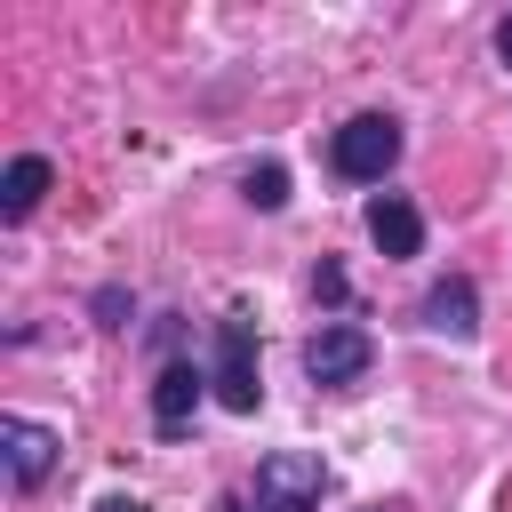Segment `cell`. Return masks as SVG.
Segmentation results:
<instances>
[{"label": "cell", "instance_id": "cell-1", "mask_svg": "<svg viewBox=\"0 0 512 512\" xmlns=\"http://www.w3.org/2000/svg\"><path fill=\"white\" fill-rule=\"evenodd\" d=\"M392 160H400V120H392V112H352V120L328 136V168H336L344 184H384Z\"/></svg>", "mask_w": 512, "mask_h": 512}, {"label": "cell", "instance_id": "cell-2", "mask_svg": "<svg viewBox=\"0 0 512 512\" xmlns=\"http://www.w3.org/2000/svg\"><path fill=\"white\" fill-rule=\"evenodd\" d=\"M320 496H328V464L304 456V448L264 456L256 480H248V504H256V512H320Z\"/></svg>", "mask_w": 512, "mask_h": 512}, {"label": "cell", "instance_id": "cell-3", "mask_svg": "<svg viewBox=\"0 0 512 512\" xmlns=\"http://www.w3.org/2000/svg\"><path fill=\"white\" fill-rule=\"evenodd\" d=\"M208 384H216V400L232 416H256L264 384H256V320L248 312H224L216 320V368H208Z\"/></svg>", "mask_w": 512, "mask_h": 512}, {"label": "cell", "instance_id": "cell-4", "mask_svg": "<svg viewBox=\"0 0 512 512\" xmlns=\"http://www.w3.org/2000/svg\"><path fill=\"white\" fill-rule=\"evenodd\" d=\"M368 360H376V344H368V328H352V320H328V328L304 344V376H312V384H360Z\"/></svg>", "mask_w": 512, "mask_h": 512}, {"label": "cell", "instance_id": "cell-5", "mask_svg": "<svg viewBox=\"0 0 512 512\" xmlns=\"http://www.w3.org/2000/svg\"><path fill=\"white\" fill-rule=\"evenodd\" d=\"M0 456H8V480L16 488H40L48 464H56V432L32 424V416H0Z\"/></svg>", "mask_w": 512, "mask_h": 512}, {"label": "cell", "instance_id": "cell-6", "mask_svg": "<svg viewBox=\"0 0 512 512\" xmlns=\"http://www.w3.org/2000/svg\"><path fill=\"white\" fill-rule=\"evenodd\" d=\"M200 384H208V376H200L192 360H168V368H160V384H152V432H160V440H176V432L192 424Z\"/></svg>", "mask_w": 512, "mask_h": 512}, {"label": "cell", "instance_id": "cell-7", "mask_svg": "<svg viewBox=\"0 0 512 512\" xmlns=\"http://www.w3.org/2000/svg\"><path fill=\"white\" fill-rule=\"evenodd\" d=\"M368 240H376L384 256H416V248H424V216H416V200L376 192V200H368Z\"/></svg>", "mask_w": 512, "mask_h": 512}, {"label": "cell", "instance_id": "cell-8", "mask_svg": "<svg viewBox=\"0 0 512 512\" xmlns=\"http://www.w3.org/2000/svg\"><path fill=\"white\" fill-rule=\"evenodd\" d=\"M424 328L464 344V336L480 328V296H472V280H432V288H424Z\"/></svg>", "mask_w": 512, "mask_h": 512}, {"label": "cell", "instance_id": "cell-9", "mask_svg": "<svg viewBox=\"0 0 512 512\" xmlns=\"http://www.w3.org/2000/svg\"><path fill=\"white\" fill-rule=\"evenodd\" d=\"M40 192H48V160H40V152L8 160V176H0V224H24V216L40 208Z\"/></svg>", "mask_w": 512, "mask_h": 512}, {"label": "cell", "instance_id": "cell-10", "mask_svg": "<svg viewBox=\"0 0 512 512\" xmlns=\"http://www.w3.org/2000/svg\"><path fill=\"white\" fill-rule=\"evenodd\" d=\"M248 200H256V208H288V168H272V160L248 168Z\"/></svg>", "mask_w": 512, "mask_h": 512}, {"label": "cell", "instance_id": "cell-11", "mask_svg": "<svg viewBox=\"0 0 512 512\" xmlns=\"http://www.w3.org/2000/svg\"><path fill=\"white\" fill-rule=\"evenodd\" d=\"M96 512H144V504H136V496H104Z\"/></svg>", "mask_w": 512, "mask_h": 512}, {"label": "cell", "instance_id": "cell-12", "mask_svg": "<svg viewBox=\"0 0 512 512\" xmlns=\"http://www.w3.org/2000/svg\"><path fill=\"white\" fill-rule=\"evenodd\" d=\"M496 56H504V64H512V16H504V24H496Z\"/></svg>", "mask_w": 512, "mask_h": 512}]
</instances>
